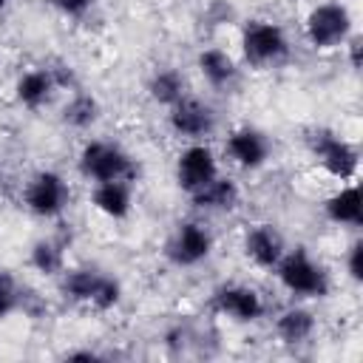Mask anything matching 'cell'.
Returning <instances> with one entry per match:
<instances>
[{
  "label": "cell",
  "mask_w": 363,
  "mask_h": 363,
  "mask_svg": "<svg viewBox=\"0 0 363 363\" xmlns=\"http://www.w3.org/2000/svg\"><path fill=\"white\" fill-rule=\"evenodd\" d=\"M289 57V37L286 31L272 23L252 17L241 26V60L250 68H272Z\"/></svg>",
  "instance_id": "6da1fadb"
},
{
  "label": "cell",
  "mask_w": 363,
  "mask_h": 363,
  "mask_svg": "<svg viewBox=\"0 0 363 363\" xmlns=\"http://www.w3.org/2000/svg\"><path fill=\"white\" fill-rule=\"evenodd\" d=\"M71 190L57 170H37L23 190V204L37 218H57L68 207Z\"/></svg>",
  "instance_id": "8992f818"
},
{
  "label": "cell",
  "mask_w": 363,
  "mask_h": 363,
  "mask_svg": "<svg viewBox=\"0 0 363 363\" xmlns=\"http://www.w3.org/2000/svg\"><path fill=\"white\" fill-rule=\"evenodd\" d=\"M216 111L213 105H207L199 96H182L176 105L167 108V125L176 136L190 139V142H204V136H210L216 130Z\"/></svg>",
  "instance_id": "ba28073f"
},
{
  "label": "cell",
  "mask_w": 363,
  "mask_h": 363,
  "mask_svg": "<svg viewBox=\"0 0 363 363\" xmlns=\"http://www.w3.org/2000/svg\"><path fill=\"white\" fill-rule=\"evenodd\" d=\"M28 264L45 278H60L65 269V244L57 238H37L28 250Z\"/></svg>",
  "instance_id": "ffe728a7"
},
{
  "label": "cell",
  "mask_w": 363,
  "mask_h": 363,
  "mask_svg": "<svg viewBox=\"0 0 363 363\" xmlns=\"http://www.w3.org/2000/svg\"><path fill=\"white\" fill-rule=\"evenodd\" d=\"M65 357H68V360H96L99 354H96V352H88V349H79V352H68Z\"/></svg>",
  "instance_id": "83f0119b"
},
{
  "label": "cell",
  "mask_w": 363,
  "mask_h": 363,
  "mask_svg": "<svg viewBox=\"0 0 363 363\" xmlns=\"http://www.w3.org/2000/svg\"><path fill=\"white\" fill-rule=\"evenodd\" d=\"M102 105L94 94L88 91H77L65 105H62V125H68L71 130H88L99 122Z\"/></svg>",
  "instance_id": "44dd1931"
},
{
  "label": "cell",
  "mask_w": 363,
  "mask_h": 363,
  "mask_svg": "<svg viewBox=\"0 0 363 363\" xmlns=\"http://www.w3.org/2000/svg\"><path fill=\"white\" fill-rule=\"evenodd\" d=\"M213 309L235 323H255L264 315V298L247 284H227L213 292Z\"/></svg>",
  "instance_id": "30bf717a"
},
{
  "label": "cell",
  "mask_w": 363,
  "mask_h": 363,
  "mask_svg": "<svg viewBox=\"0 0 363 363\" xmlns=\"http://www.w3.org/2000/svg\"><path fill=\"white\" fill-rule=\"evenodd\" d=\"M196 68L213 91H230L238 82V62L224 48H201L196 57Z\"/></svg>",
  "instance_id": "4fadbf2b"
},
{
  "label": "cell",
  "mask_w": 363,
  "mask_h": 363,
  "mask_svg": "<svg viewBox=\"0 0 363 363\" xmlns=\"http://www.w3.org/2000/svg\"><path fill=\"white\" fill-rule=\"evenodd\" d=\"M272 272L278 275L281 286L295 298H326L329 295V275L306 252V247L286 250Z\"/></svg>",
  "instance_id": "7a4b0ae2"
},
{
  "label": "cell",
  "mask_w": 363,
  "mask_h": 363,
  "mask_svg": "<svg viewBox=\"0 0 363 363\" xmlns=\"http://www.w3.org/2000/svg\"><path fill=\"white\" fill-rule=\"evenodd\" d=\"M99 275L102 272L94 267H71V269L65 267L60 275V289L71 303H91Z\"/></svg>",
  "instance_id": "7402d4cb"
},
{
  "label": "cell",
  "mask_w": 363,
  "mask_h": 363,
  "mask_svg": "<svg viewBox=\"0 0 363 363\" xmlns=\"http://www.w3.org/2000/svg\"><path fill=\"white\" fill-rule=\"evenodd\" d=\"M9 3H11V0H0V14H3L6 9H9Z\"/></svg>",
  "instance_id": "f1b7e54d"
},
{
  "label": "cell",
  "mask_w": 363,
  "mask_h": 363,
  "mask_svg": "<svg viewBox=\"0 0 363 363\" xmlns=\"http://www.w3.org/2000/svg\"><path fill=\"white\" fill-rule=\"evenodd\" d=\"M213 252V233L201 221H179L164 244V258L173 267H199Z\"/></svg>",
  "instance_id": "52a82bcc"
},
{
  "label": "cell",
  "mask_w": 363,
  "mask_h": 363,
  "mask_svg": "<svg viewBox=\"0 0 363 363\" xmlns=\"http://www.w3.org/2000/svg\"><path fill=\"white\" fill-rule=\"evenodd\" d=\"M286 252V241L281 230L272 221H258L247 227L244 233V255L258 267V269H275L281 255Z\"/></svg>",
  "instance_id": "7c38bea8"
},
{
  "label": "cell",
  "mask_w": 363,
  "mask_h": 363,
  "mask_svg": "<svg viewBox=\"0 0 363 363\" xmlns=\"http://www.w3.org/2000/svg\"><path fill=\"white\" fill-rule=\"evenodd\" d=\"M346 272H349V278L354 281V284H363V241L357 238V241H352L349 244V250H346Z\"/></svg>",
  "instance_id": "484cf974"
},
{
  "label": "cell",
  "mask_w": 363,
  "mask_h": 363,
  "mask_svg": "<svg viewBox=\"0 0 363 363\" xmlns=\"http://www.w3.org/2000/svg\"><path fill=\"white\" fill-rule=\"evenodd\" d=\"M323 216L337 227H360L363 224V193L354 182L340 187L323 201Z\"/></svg>",
  "instance_id": "2e32d148"
},
{
  "label": "cell",
  "mask_w": 363,
  "mask_h": 363,
  "mask_svg": "<svg viewBox=\"0 0 363 363\" xmlns=\"http://www.w3.org/2000/svg\"><path fill=\"white\" fill-rule=\"evenodd\" d=\"M57 14H62V17H71V20H79V17H85L94 6H96V0H45Z\"/></svg>",
  "instance_id": "d4e9b609"
},
{
  "label": "cell",
  "mask_w": 363,
  "mask_h": 363,
  "mask_svg": "<svg viewBox=\"0 0 363 363\" xmlns=\"http://www.w3.org/2000/svg\"><path fill=\"white\" fill-rule=\"evenodd\" d=\"M315 326H318V320H315L312 309H306V306H286L275 318V335L286 346L306 343L315 335Z\"/></svg>",
  "instance_id": "ac0fdd59"
},
{
  "label": "cell",
  "mask_w": 363,
  "mask_h": 363,
  "mask_svg": "<svg viewBox=\"0 0 363 363\" xmlns=\"http://www.w3.org/2000/svg\"><path fill=\"white\" fill-rule=\"evenodd\" d=\"M218 176V159L210 145L204 142H190L179 156H176V184L187 196L201 190Z\"/></svg>",
  "instance_id": "9c48e42d"
},
{
  "label": "cell",
  "mask_w": 363,
  "mask_h": 363,
  "mask_svg": "<svg viewBox=\"0 0 363 363\" xmlns=\"http://www.w3.org/2000/svg\"><path fill=\"white\" fill-rule=\"evenodd\" d=\"M119 301H122V284H119V278L102 272L99 281H96V289H94V298H91L88 306H94L96 312H111V309L119 306Z\"/></svg>",
  "instance_id": "603a6c76"
},
{
  "label": "cell",
  "mask_w": 363,
  "mask_h": 363,
  "mask_svg": "<svg viewBox=\"0 0 363 363\" xmlns=\"http://www.w3.org/2000/svg\"><path fill=\"white\" fill-rule=\"evenodd\" d=\"M190 204L196 210H204V213H233L241 204V187L230 176L218 173L210 184L190 193Z\"/></svg>",
  "instance_id": "5bb4252c"
},
{
  "label": "cell",
  "mask_w": 363,
  "mask_h": 363,
  "mask_svg": "<svg viewBox=\"0 0 363 363\" xmlns=\"http://www.w3.org/2000/svg\"><path fill=\"white\" fill-rule=\"evenodd\" d=\"M343 45L349 48V65H352V71H360V48H363V40L357 34H352Z\"/></svg>",
  "instance_id": "4316f807"
},
{
  "label": "cell",
  "mask_w": 363,
  "mask_h": 363,
  "mask_svg": "<svg viewBox=\"0 0 363 363\" xmlns=\"http://www.w3.org/2000/svg\"><path fill=\"white\" fill-rule=\"evenodd\" d=\"M20 281L14 278L11 269L0 267V320H6L9 315L20 312Z\"/></svg>",
  "instance_id": "cb8c5ba5"
},
{
  "label": "cell",
  "mask_w": 363,
  "mask_h": 363,
  "mask_svg": "<svg viewBox=\"0 0 363 363\" xmlns=\"http://www.w3.org/2000/svg\"><path fill=\"white\" fill-rule=\"evenodd\" d=\"M269 150H272L269 136H267L264 130L252 128V125L235 128V130L227 136V142H224L227 159H230L233 164H238L241 170H258V167H264L267 159H269Z\"/></svg>",
  "instance_id": "8fae6325"
},
{
  "label": "cell",
  "mask_w": 363,
  "mask_h": 363,
  "mask_svg": "<svg viewBox=\"0 0 363 363\" xmlns=\"http://www.w3.org/2000/svg\"><path fill=\"white\" fill-rule=\"evenodd\" d=\"M91 204H94L102 216H108V218H113V221H122V218L130 216V207H133V187H130V182H99V184H94V190H91Z\"/></svg>",
  "instance_id": "e0dca14e"
},
{
  "label": "cell",
  "mask_w": 363,
  "mask_h": 363,
  "mask_svg": "<svg viewBox=\"0 0 363 363\" xmlns=\"http://www.w3.org/2000/svg\"><path fill=\"white\" fill-rule=\"evenodd\" d=\"M303 34H306V43L318 51L340 48L352 37V11L337 0L318 3L309 9L303 20Z\"/></svg>",
  "instance_id": "5b68a950"
},
{
  "label": "cell",
  "mask_w": 363,
  "mask_h": 363,
  "mask_svg": "<svg viewBox=\"0 0 363 363\" xmlns=\"http://www.w3.org/2000/svg\"><path fill=\"white\" fill-rule=\"evenodd\" d=\"M79 173L91 179L94 184L99 182H133L136 176V162L128 150H122L113 142L105 139H91L79 150Z\"/></svg>",
  "instance_id": "3957f363"
},
{
  "label": "cell",
  "mask_w": 363,
  "mask_h": 363,
  "mask_svg": "<svg viewBox=\"0 0 363 363\" xmlns=\"http://www.w3.org/2000/svg\"><path fill=\"white\" fill-rule=\"evenodd\" d=\"M147 96L156 105H162V108L176 105L182 96H187V79H184V74L179 68H173V65L156 68L147 77Z\"/></svg>",
  "instance_id": "d6986e66"
},
{
  "label": "cell",
  "mask_w": 363,
  "mask_h": 363,
  "mask_svg": "<svg viewBox=\"0 0 363 363\" xmlns=\"http://www.w3.org/2000/svg\"><path fill=\"white\" fill-rule=\"evenodd\" d=\"M54 91H57V82H54V77H51L48 68H28L14 82V99L23 108H28V111L45 108L51 102Z\"/></svg>",
  "instance_id": "9a60e30c"
},
{
  "label": "cell",
  "mask_w": 363,
  "mask_h": 363,
  "mask_svg": "<svg viewBox=\"0 0 363 363\" xmlns=\"http://www.w3.org/2000/svg\"><path fill=\"white\" fill-rule=\"evenodd\" d=\"M306 147L312 153V159L337 182H352L357 176V167H360V153L357 147L337 136L335 130L329 128H315L306 133Z\"/></svg>",
  "instance_id": "277c9868"
}]
</instances>
